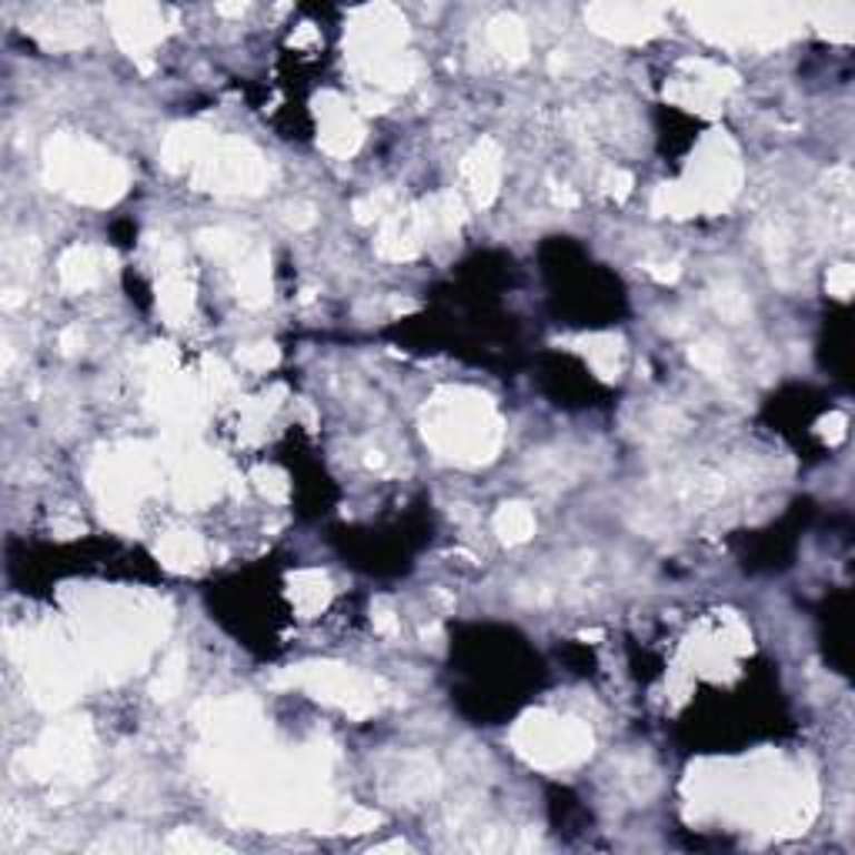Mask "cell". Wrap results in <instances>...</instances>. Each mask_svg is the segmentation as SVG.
I'll use <instances>...</instances> for the list:
<instances>
[{
	"mask_svg": "<svg viewBox=\"0 0 855 855\" xmlns=\"http://www.w3.org/2000/svg\"><path fill=\"white\" fill-rule=\"evenodd\" d=\"M317 140L331 157H351L361 147L364 124L344 97L321 94V100H317Z\"/></svg>",
	"mask_w": 855,
	"mask_h": 855,
	"instance_id": "8fae6325",
	"label": "cell"
},
{
	"mask_svg": "<svg viewBox=\"0 0 855 855\" xmlns=\"http://www.w3.org/2000/svg\"><path fill=\"white\" fill-rule=\"evenodd\" d=\"M291 598H294V608H297L304 618L317 615V611L327 605V598H331V581H327V574L317 571V568L297 571V574L291 578Z\"/></svg>",
	"mask_w": 855,
	"mask_h": 855,
	"instance_id": "d6986e66",
	"label": "cell"
},
{
	"mask_svg": "<svg viewBox=\"0 0 855 855\" xmlns=\"http://www.w3.org/2000/svg\"><path fill=\"white\" fill-rule=\"evenodd\" d=\"M421 434L441 458L454 464H484L501 448V417L488 394L448 387L428 401Z\"/></svg>",
	"mask_w": 855,
	"mask_h": 855,
	"instance_id": "6da1fadb",
	"label": "cell"
},
{
	"mask_svg": "<svg viewBox=\"0 0 855 855\" xmlns=\"http://www.w3.org/2000/svg\"><path fill=\"white\" fill-rule=\"evenodd\" d=\"M514 751L538 768H568L591 755V728L578 718H561L548 711H534L518 721L511 731Z\"/></svg>",
	"mask_w": 855,
	"mask_h": 855,
	"instance_id": "277c9868",
	"label": "cell"
},
{
	"mask_svg": "<svg viewBox=\"0 0 855 855\" xmlns=\"http://www.w3.org/2000/svg\"><path fill=\"white\" fill-rule=\"evenodd\" d=\"M180 685H184V655H180V651H170V655L164 658V665H160L154 685H150V695H154L157 701H167V698H174V695L180 691Z\"/></svg>",
	"mask_w": 855,
	"mask_h": 855,
	"instance_id": "d4e9b609",
	"label": "cell"
},
{
	"mask_svg": "<svg viewBox=\"0 0 855 855\" xmlns=\"http://www.w3.org/2000/svg\"><path fill=\"white\" fill-rule=\"evenodd\" d=\"M214 140H217V134H210L207 127L180 124V127H174V130L164 137L160 160H164L170 170H194V167L204 160V154L210 150Z\"/></svg>",
	"mask_w": 855,
	"mask_h": 855,
	"instance_id": "e0dca14e",
	"label": "cell"
},
{
	"mask_svg": "<svg viewBox=\"0 0 855 855\" xmlns=\"http://www.w3.org/2000/svg\"><path fill=\"white\" fill-rule=\"evenodd\" d=\"M107 271H110V254L100 247H90V244H73L57 264V277H60L63 291H70V294L97 287L107 277Z\"/></svg>",
	"mask_w": 855,
	"mask_h": 855,
	"instance_id": "2e32d148",
	"label": "cell"
},
{
	"mask_svg": "<svg viewBox=\"0 0 855 855\" xmlns=\"http://www.w3.org/2000/svg\"><path fill=\"white\" fill-rule=\"evenodd\" d=\"M277 681L291 685V688H304L307 695H314V698H321V701H327V705H334V708H341L354 718L371 715L384 698L377 678H367L357 668L331 665V661L297 665V668L284 671Z\"/></svg>",
	"mask_w": 855,
	"mask_h": 855,
	"instance_id": "5b68a950",
	"label": "cell"
},
{
	"mask_svg": "<svg viewBox=\"0 0 855 855\" xmlns=\"http://www.w3.org/2000/svg\"><path fill=\"white\" fill-rule=\"evenodd\" d=\"M43 177L70 200L107 207L127 190V167L87 137L57 134L43 147Z\"/></svg>",
	"mask_w": 855,
	"mask_h": 855,
	"instance_id": "7a4b0ae2",
	"label": "cell"
},
{
	"mask_svg": "<svg viewBox=\"0 0 855 855\" xmlns=\"http://www.w3.org/2000/svg\"><path fill=\"white\" fill-rule=\"evenodd\" d=\"M488 43H491L501 57H508V60H514V63L528 57V30H524V23H521L518 17H511V13H501V17L491 20V27H488Z\"/></svg>",
	"mask_w": 855,
	"mask_h": 855,
	"instance_id": "7402d4cb",
	"label": "cell"
},
{
	"mask_svg": "<svg viewBox=\"0 0 855 855\" xmlns=\"http://www.w3.org/2000/svg\"><path fill=\"white\" fill-rule=\"evenodd\" d=\"M30 775L37 778H67V775H83L90 765V725L87 721H63L50 728L40 745L23 755Z\"/></svg>",
	"mask_w": 855,
	"mask_h": 855,
	"instance_id": "ba28073f",
	"label": "cell"
},
{
	"mask_svg": "<svg viewBox=\"0 0 855 855\" xmlns=\"http://www.w3.org/2000/svg\"><path fill=\"white\" fill-rule=\"evenodd\" d=\"M584 20L594 33L621 43L648 40L651 33L661 30L665 10L651 3H591L584 10Z\"/></svg>",
	"mask_w": 855,
	"mask_h": 855,
	"instance_id": "30bf717a",
	"label": "cell"
},
{
	"mask_svg": "<svg viewBox=\"0 0 855 855\" xmlns=\"http://www.w3.org/2000/svg\"><path fill=\"white\" fill-rule=\"evenodd\" d=\"M738 87V77L721 67V63H711V60H685L681 63V73L675 77L668 97L688 110H698V114H718L721 100L728 90Z\"/></svg>",
	"mask_w": 855,
	"mask_h": 855,
	"instance_id": "9c48e42d",
	"label": "cell"
},
{
	"mask_svg": "<svg viewBox=\"0 0 855 855\" xmlns=\"http://www.w3.org/2000/svg\"><path fill=\"white\" fill-rule=\"evenodd\" d=\"M164 17L167 13L154 3H110L107 7V20H110L117 43L134 57H140L164 37Z\"/></svg>",
	"mask_w": 855,
	"mask_h": 855,
	"instance_id": "7c38bea8",
	"label": "cell"
},
{
	"mask_svg": "<svg viewBox=\"0 0 855 855\" xmlns=\"http://www.w3.org/2000/svg\"><path fill=\"white\" fill-rule=\"evenodd\" d=\"M461 177H464L474 204L488 207L498 197V184H501V147L488 137L478 140L461 164Z\"/></svg>",
	"mask_w": 855,
	"mask_h": 855,
	"instance_id": "9a60e30c",
	"label": "cell"
},
{
	"mask_svg": "<svg viewBox=\"0 0 855 855\" xmlns=\"http://www.w3.org/2000/svg\"><path fill=\"white\" fill-rule=\"evenodd\" d=\"M190 301H194V287L187 281L184 271H170L160 274V287H157V304L164 311V317L170 324H180L190 314Z\"/></svg>",
	"mask_w": 855,
	"mask_h": 855,
	"instance_id": "44dd1931",
	"label": "cell"
},
{
	"mask_svg": "<svg viewBox=\"0 0 855 855\" xmlns=\"http://www.w3.org/2000/svg\"><path fill=\"white\" fill-rule=\"evenodd\" d=\"M284 220H287L294 230H304V227H311V224L317 220V214H314V207H311L307 200H297V204H287V207H284Z\"/></svg>",
	"mask_w": 855,
	"mask_h": 855,
	"instance_id": "836d02e7",
	"label": "cell"
},
{
	"mask_svg": "<svg viewBox=\"0 0 855 855\" xmlns=\"http://www.w3.org/2000/svg\"><path fill=\"white\" fill-rule=\"evenodd\" d=\"M237 361H240L244 367H250V371H267V367H274V364H277V347H274V344H267V341H261V344H247V347H240V351H237Z\"/></svg>",
	"mask_w": 855,
	"mask_h": 855,
	"instance_id": "83f0119b",
	"label": "cell"
},
{
	"mask_svg": "<svg viewBox=\"0 0 855 855\" xmlns=\"http://www.w3.org/2000/svg\"><path fill=\"white\" fill-rule=\"evenodd\" d=\"M194 184L210 194H227V197H250L261 194L271 180L267 160L244 140L234 137H217L204 160L190 170Z\"/></svg>",
	"mask_w": 855,
	"mask_h": 855,
	"instance_id": "8992f818",
	"label": "cell"
},
{
	"mask_svg": "<svg viewBox=\"0 0 855 855\" xmlns=\"http://www.w3.org/2000/svg\"><path fill=\"white\" fill-rule=\"evenodd\" d=\"M254 481H257V488H261L271 501H284V498H287V478H284L281 471L261 468V471L254 474Z\"/></svg>",
	"mask_w": 855,
	"mask_h": 855,
	"instance_id": "f546056e",
	"label": "cell"
},
{
	"mask_svg": "<svg viewBox=\"0 0 855 855\" xmlns=\"http://www.w3.org/2000/svg\"><path fill=\"white\" fill-rule=\"evenodd\" d=\"M688 357H691V364H695L698 371H705V374H711V377H725V374H728V357H725L721 344H715V341H698V344H691Z\"/></svg>",
	"mask_w": 855,
	"mask_h": 855,
	"instance_id": "484cf974",
	"label": "cell"
},
{
	"mask_svg": "<svg viewBox=\"0 0 855 855\" xmlns=\"http://www.w3.org/2000/svg\"><path fill=\"white\" fill-rule=\"evenodd\" d=\"M601 187H605V194H611V197H628L631 194V177L625 174V170H618V167H608L605 174H601Z\"/></svg>",
	"mask_w": 855,
	"mask_h": 855,
	"instance_id": "1f68e13d",
	"label": "cell"
},
{
	"mask_svg": "<svg viewBox=\"0 0 855 855\" xmlns=\"http://www.w3.org/2000/svg\"><path fill=\"white\" fill-rule=\"evenodd\" d=\"M805 17H812L815 27H822L828 37H835V40H852V20H855V7H852V3L812 7V10H805Z\"/></svg>",
	"mask_w": 855,
	"mask_h": 855,
	"instance_id": "cb8c5ba5",
	"label": "cell"
},
{
	"mask_svg": "<svg viewBox=\"0 0 855 855\" xmlns=\"http://www.w3.org/2000/svg\"><path fill=\"white\" fill-rule=\"evenodd\" d=\"M852 284H855V271H852V264H838V267H832V271H828V294H835V297H848V294H852Z\"/></svg>",
	"mask_w": 855,
	"mask_h": 855,
	"instance_id": "4dcf8cb0",
	"label": "cell"
},
{
	"mask_svg": "<svg viewBox=\"0 0 855 855\" xmlns=\"http://www.w3.org/2000/svg\"><path fill=\"white\" fill-rule=\"evenodd\" d=\"M374 825H377V815L367 812V808H354V812L344 818V832H367V828H374Z\"/></svg>",
	"mask_w": 855,
	"mask_h": 855,
	"instance_id": "e575fe53",
	"label": "cell"
},
{
	"mask_svg": "<svg viewBox=\"0 0 855 855\" xmlns=\"http://www.w3.org/2000/svg\"><path fill=\"white\" fill-rule=\"evenodd\" d=\"M685 17L701 37L721 47H778L808 20L805 10L765 3H701L685 7Z\"/></svg>",
	"mask_w": 855,
	"mask_h": 855,
	"instance_id": "3957f363",
	"label": "cell"
},
{
	"mask_svg": "<svg viewBox=\"0 0 855 855\" xmlns=\"http://www.w3.org/2000/svg\"><path fill=\"white\" fill-rule=\"evenodd\" d=\"M220 488H224V474H220L214 458H207L204 451H194V454L184 451L177 458V468H174V498H177V504L197 508V504L217 498Z\"/></svg>",
	"mask_w": 855,
	"mask_h": 855,
	"instance_id": "4fadbf2b",
	"label": "cell"
},
{
	"mask_svg": "<svg viewBox=\"0 0 855 855\" xmlns=\"http://www.w3.org/2000/svg\"><path fill=\"white\" fill-rule=\"evenodd\" d=\"M80 344H83V337H80V331H77V327H67V331L60 334V347H63L67 354H70V351H77Z\"/></svg>",
	"mask_w": 855,
	"mask_h": 855,
	"instance_id": "d590c367",
	"label": "cell"
},
{
	"mask_svg": "<svg viewBox=\"0 0 855 855\" xmlns=\"http://www.w3.org/2000/svg\"><path fill=\"white\" fill-rule=\"evenodd\" d=\"M711 301H715V311H718L725 321H731V324L748 314V301H745V294H741L738 287H728V284H725V287L715 291Z\"/></svg>",
	"mask_w": 855,
	"mask_h": 855,
	"instance_id": "4316f807",
	"label": "cell"
},
{
	"mask_svg": "<svg viewBox=\"0 0 855 855\" xmlns=\"http://www.w3.org/2000/svg\"><path fill=\"white\" fill-rule=\"evenodd\" d=\"M494 534L504 541V544H521L534 534V514L528 504H501L498 514H494Z\"/></svg>",
	"mask_w": 855,
	"mask_h": 855,
	"instance_id": "603a6c76",
	"label": "cell"
},
{
	"mask_svg": "<svg viewBox=\"0 0 855 855\" xmlns=\"http://www.w3.org/2000/svg\"><path fill=\"white\" fill-rule=\"evenodd\" d=\"M695 214L698 210H721L728 207V200L738 194L741 187V164H738V150L735 144L725 137V134H711L698 154H695V164L688 170V180L681 184Z\"/></svg>",
	"mask_w": 855,
	"mask_h": 855,
	"instance_id": "52a82bcc",
	"label": "cell"
},
{
	"mask_svg": "<svg viewBox=\"0 0 855 855\" xmlns=\"http://www.w3.org/2000/svg\"><path fill=\"white\" fill-rule=\"evenodd\" d=\"M167 848H180V852H217L220 845L214 838H200L187 828H177L170 838H167Z\"/></svg>",
	"mask_w": 855,
	"mask_h": 855,
	"instance_id": "f1b7e54d",
	"label": "cell"
},
{
	"mask_svg": "<svg viewBox=\"0 0 855 855\" xmlns=\"http://www.w3.org/2000/svg\"><path fill=\"white\" fill-rule=\"evenodd\" d=\"M157 554L170 571H194L204 564L207 548H204L200 534H194V531H167L157 544Z\"/></svg>",
	"mask_w": 855,
	"mask_h": 855,
	"instance_id": "ac0fdd59",
	"label": "cell"
},
{
	"mask_svg": "<svg viewBox=\"0 0 855 855\" xmlns=\"http://www.w3.org/2000/svg\"><path fill=\"white\" fill-rule=\"evenodd\" d=\"M371 618H374V631H381L384 638H394V635H397V615L391 611L387 601H374Z\"/></svg>",
	"mask_w": 855,
	"mask_h": 855,
	"instance_id": "d6a6232c",
	"label": "cell"
},
{
	"mask_svg": "<svg viewBox=\"0 0 855 855\" xmlns=\"http://www.w3.org/2000/svg\"><path fill=\"white\" fill-rule=\"evenodd\" d=\"M578 344H581L588 364L598 371V377L611 381V377L621 374V367H625V347H621L618 337H611V334H591V337H581Z\"/></svg>",
	"mask_w": 855,
	"mask_h": 855,
	"instance_id": "ffe728a7",
	"label": "cell"
},
{
	"mask_svg": "<svg viewBox=\"0 0 855 855\" xmlns=\"http://www.w3.org/2000/svg\"><path fill=\"white\" fill-rule=\"evenodd\" d=\"M428 244L424 237V227L417 220V210L414 207H394L384 220H381V230H377V254L387 257V261H411L421 254V247Z\"/></svg>",
	"mask_w": 855,
	"mask_h": 855,
	"instance_id": "5bb4252c",
	"label": "cell"
}]
</instances>
